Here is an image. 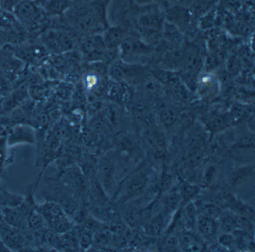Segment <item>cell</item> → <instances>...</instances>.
Segmentation results:
<instances>
[{
    "mask_svg": "<svg viewBox=\"0 0 255 252\" xmlns=\"http://www.w3.org/2000/svg\"><path fill=\"white\" fill-rule=\"evenodd\" d=\"M237 146L238 148H254L255 146V136L250 132H245L242 134L237 141Z\"/></svg>",
    "mask_w": 255,
    "mask_h": 252,
    "instance_id": "obj_32",
    "label": "cell"
},
{
    "mask_svg": "<svg viewBox=\"0 0 255 252\" xmlns=\"http://www.w3.org/2000/svg\"><path fill=\"white\" fill-rule=\"evenodd\" d=\"M156 0H134L135 4L140 7H147L153 4Z\"/></svg>",
    "mask_w": 255,
    "mask_h": 252,
    "instance_id": "obj_41",
    "label": "cell"
},
{
    "mask_svg": "<svg viewBox=\"0 0 255 252\" xmlns=\"http://www.w3.org/2000/svg\"><path fill=\"white\" fill-rule=\"evenodd\" d=\"M213 220L214 219H210V218L207 217L204 215L200 216L197 223H198V230L203 235L209 237V236L213 235L214 234L216 225H215Z\"/></svg>",
    "mask_w": 255,
    "mask_h": 252,
    "instance_id": "obj_25",
    "label": "cell"
},
{
    "mask_svg": "<svg viewBox=\"0 0 255 252\" xmlns=\"http://www.w3.org/2000/svg\"><path fill=\"white\" fill-rule=\"evenodd\" d=\"M147 67L141 64L122 61H114L109 69V73L116 81L133 80L147 73Z\"/></svg>",
    "mask_w": 255,
    "mask_h": 252,
    "instance_id": "obj_6",
    "label": "cell"
},
{
    "mask_svg": "<svg viewBox=\"0 0 255 252\" xmlns=\"http://www.w3.org/2000/svg\"><path fill=\"white\" fill-rule=\"evenodd\" d=\"M203 210H204V216H207L210 219H216L221 215L220 208L214 204H207Z\"/></svg>",
    "mask_w": 255,
    "mask_h": 252,
    "instance_id": "obj_34",
    "label": "cell"
},
{
    "mask_svg": "<svg viewBox=\"0 0 255 252\" xmlns=\"http://www.w3.org/2000/svg\"><path fill=\"white\" fill-rule=\"evenodd\" d=\"M135 142L132 137H125L121 141V145L124 149H132L135 146Z\"/></svg>",
    "mask_w": 255,
    "mask_h": 252,
    "instance_id": "obj_38",
    "label": "cell"
},
{
    "mask_svg": "<svg viewBox=\"0 0 255 252\" xmlns=\"http://www.w3.org/2000/svg\"><path fill=\"white\" fill-rule=\"evenodd\" d=\"M181 201L182 198L180 192L176 191L171 192L165 200V207L167 210L171 212L177 210Z\"/></svg>",
    "mask_w": 255,
    "mask_h": 252,
    "instance_id": "obj_30",
    "label": "cell"
},
{
    "mask_svg": "<svg viewBox=\"0 0 255 252\" xmlns=\"http://www.w3.org/2000/svg\"><path fill=\"white\" fill-rule=\"evenodd\" d=\"M216 174V168L214 165L208 166L203 174V180L206 183L213 181Z\"/></svg>",
    "mask_w": 255,
    "mask_h": 252,
    "instance_id": "obj_35",
    "label": "cell"
},
{
    "mask_svg": "<svg viewBox=\"0 0 255 252\" xmlns=\"http://www.w3.org/2000/svg\"><path fill=\"white\" fill-rule=\"evenodd\" d=\"M221 228L225 233H231L237 227V219L229 213L221 214Z\"/></svg>",
    "mask_w": 255,
    "mask_h": 252,
    "instance_id": "obj_28",
    "label": "cell"
},
{
    "mask_svg": "<svg viewBox=\"0 0 255 252\" xmlns=\"http://www.w3.org/2000/svg\"><path fill=\"white\" fill-rule=\"evenodd\" d=\"M41 41L46 49L54 53H62L71 50L77 45V40L71 34L55 31L46 33Z\"/></svg>",
    "mask_w": 255,
    "mask_h": 252,
    "instance_id": "obj_9",
    "label": "cell"
},
{
    "mask_svg": "<svg viewBox=\"0 0 255 252\" xmlns=\"http://www.w3.org/2000/svg\"><path fill=\"white\" fill-rule=\"evenodd\" d=\"M27 227L28 229L32 231H40L44 228H48L44 218L35 207L32 209L28 218Z\"/></svg>",
    "mask_w": 255,
    "mask_h": 252,
    "instance_id": "obj_23",
    "label": "cell"
},
{
    "mask_svg": "<svg viewBox=\"0 0 255 252\" xmlns=\"http://www.w3.org/2000/svg\"><path fill=\"white\" fill-rule=\"evenodd\" d=\"M215 1L216 0H194L192 1V9H190L193 15L202 16L213 7Z\"/></svg>",
    "mask_w": 255,
    "mask_h": 252,
    "instance_id": "obj_26",
    "label": "cell"
},
{
    "mask_svg": "<svg viewBox=\"0 0 255 252\" xmlns=\"http://www.w3.org/2000/svg\"><path fill=\"white\" fill-rule=\"evenodd\" d=\"M35 207L44 218L47 227L56 232L64 234L71 231L75 225L74 219L54 201H45L42 204L36 203Z\"/></svg>",
    "mask_w": 255,
    "mask_h": 252,
    "instance_id": "obj_2",
    "label": "cell"
},
{
    "mask_svg": "<svg viewBox=\"0 0 255 252\" xmlns=\"http://www.w3.org/2000/svg\"><path fill=\"white\" fill-rule=\"evenodd\" d=\"M41 192L45 201H54L59 204L73 219L78 214L81 202L58 176L45 177L44 186Z\"/></svg>",
    "mask_w": 255,
    "mask_h": 252,
    "instance_id": "obj_1",
    "label": "cell"
},
{
    "mask_svg": "<svg viewBox=\"0 0 255 252\" xmlns=\"http://www.w3.org/2000/svg\"><path fill=\"white\" fill-rule=\"evenodd\" d=\"M36 143L35 132L31 127L28 125H17L14 127L9 135L8 143L9 146H17L18 144H35Z\"/></svg>",
    "mask_w": 255,
    "mask_h": 252,
    "instance_id": "obj_13",
    "label": "cell"
},
{
    "mask_svg": "<svg viewBox=\"0 0 255 252\" xmlns=\"http://www.w3.org/2000/svg\"><path fill=\"white\" fill-rule=\"evenodd\" d=\"M126 35V31L122 27L113 26L105 31L103 38L107 49L117 50Z\"/></svg>",
    "mask_w": 255,
    "mask_h": 252,
    "instance_id": "obj_17",
    "label": "cell"
},
{
    "mask_svg": "<svg viewBox=\"0 0 255 252\" xmlns=\"http://www.w3.org/2000/svg\"><path fill=\"white\" fill-rule=\"evenodd\" d=\"M229 125L227 115L213 113L207 117L206 126L207 130L213 134L220 132L226 129Z\"/></svg>",
    "mask_w": 255,
    "mask_h": 252,
    "instance_id": "obj_20",
    "label": "cell"
},
{
    "mask_svg": "<svg viewBox=\"0 0 255 252\" xmlns=\"http://www.w3.org/2000/svg\"><path fill=\"white\" fill-rule=\"evenodd\" d=\"M163 3H166L168 5L169 4H173V3L175 2L176 0H161Z\"/></svg>",
    "mask_w": 255,
    "mask_h": 252,
    "instance_id": "obj_42",
    "label": "cell"
},
{
    "mask_svg": "<svg viewBox=\"0 0 255 252\" xmlns=\"http://www.w3.org/2000/svg\"><path fill=\"white\" fill-rule=\"evenodd\" d=\"M161 36L165 41L171 45L173 48L181 47L185 43L184 33L174 24L166 20L164 24Z\"/></svg>",
    "mask_w": 255,
    "mask_h": 252,
    "instance_id": "obj_15",
    "label": "cell"
},
{
    "mask_svg": "<svg viewBox=\"0 0 255 252\" xmlns=\"http://www.w3.org/2000/svg\"><path fill=\"white\" fill-rule=\"evenodd\" d=\"M129 109L131 113L141 120L152 113L151 103L148 98L142 95H134L129 101Z\"/></svg>",
    "mask_w": 255,
    "mask_h": 252,
    "instance_id": "obj_16",
    "label": "cell"
},
{
    "mask_svg": "<svg viewBox=\"0 0 255 252\" xmlns=\"http://www.w3.org/2000/svg\"><path fill=\"white\" fill-rule=\"evenodd\" d=\"M165 22V13L162 10L154 9L141 15L138 25L141 33L147 37H152L162 34Z\"/></svg>",
    "mask_w": 255,
    "mask_h": 252,
    "instance_id": "obj_7",
    "label": "cell"
},
{
    "mask_svg": "<svg viewBox=\"0 0 255 252\" xmlns=\"http://www.w3.org/2000/svg\"><path fill=\"white\" fill-rule=\"evenodd\" d=\"M219 242L222 246H229L232 244L233 237L229 233H225L219 237Z\"/></svg>",
    "mask_w": 255,
    "mask_h": 252,
    "instance_id": "obj_39",
    "label": "cell"
},
{
    "mask_svg": "<svg viewBox=\"0 0 255 252\" xmlns=\"http://www.w3.org/2000/svg\"><path fill=\"white\" fill-rule=\"evenodd\" d=\"M116 177V167L114 163L107 157L103 158L97 167V178L103 190L110 194L113 191Z\"/></svg>",
    "mask_w": 255,
    "mask_h": 252,
    "instance_id": "obj_10",
    "label": "cell"
},
{
    "mask_svg": "<svg viewBox=\"0 0 255 252\" xmlns=\"http://www.w3.org/2000/svg\"><path fill=\"white\" fill-rule=\"evenodd\" d=\"M171 180V176L168 175V174H165V175L162 176L160 181V187L163 189H166L169 186Z\"/></svg>",
    "mask_w": 255,
    "mask_h": 252,
    "instance_id": "obj_40",
    "label": "cell"
},
{
    "mask_svg": "<svg viewBox=\"0 0 255 252\" xmlns=\"http://www.w3.org/2000/svg\"><path fill=\"white\" fill-rule=\"evenodd\" d=\"M124 218L129 226H136L141 221V210L137 206H131L125 210Z\"/></svg>",
    "mask_w": 255,
    "mask_h": 252,
    "instance_id": "obj_24",
    "label": "cell"
},
{
    "mask_svg": "<svg viewBox=\"0 0 255 252\" xmlns=\"http://www.w3.org/2000/svg\"><path fill=\"white\" fill-rule=\"evenodd\" d=\"M218 79L211 73H200L197 82L196 91L204 99L214 98L219 92Z\"/></svg>",
    "mask_w": 255,
    "mask_h": 252,
    "instance_id": "obj_12",
    "label": "cell"
},
{
    "mask_svg": "<svg viewBox=\"0 0 255 252\" xmlns=\"http://www.w3.org/2000/svg\"><path fill=\"white\" fill-rule=\"evenodd\" d=\"M180 243L182 246H185V247H192L195 246V239L192 237V235L189 234H183L180 239Z\"/></svg>",
    "mask_w": 255,
    "mask_h": 252,
    "instance_id": "obj_37",
    "label": "cell"
},
{
    "mask_svg": "<svg viewBox=\"0 0 255 252\" xmlns=\"http://www.w3.org/2000/svg\"><path fill=\"white\" fill-rule=\"evenodd\" d=\"M254 172V168L252 167H240L234 170L230 174L229 183L231 186L237 185L244 181L247 177H250Z\"/></svg>",
    "mask_w": 255,
    "mask_h": 252,
    "instance_id": "obj_22",
    "label": "cell"
},
{
    "mask_svg": "<svg viewBox=\"0 0 255 252\" xmlns=\"http://www.w3.org/2000/svg\"><path fill=\"white\" fill-rule=\"evenodd\" d=\"M23 201V195L10 192L0 182V208L17 207L20 205Z\"/></svg>",
    "mask_w": 255,
    "mask_h": 252,
    "instance_id": "obj_18",
    "label": "cell"
},
{
    "mask_svg": "<svg viewBox=\"0 0 255 252\" xmlns=\"http://www.w3.org/2000/svg\"><path fill=\"white\" fill-rule=\"evenodd\" d=\"M103 23V10L101 7L81 9L76 12L73 19L74 26L83 32H95Z\"/></svg>",
    "mask_w": 255,
    "mask_h": 252,
    "instance_id": "obj_4",
    "label": "cell"
},
{
    "mask_svg": "<svg viewBox=\"0 0 255 252\" xmlns=\"http://www.w3.org/2000/svg\"><path fill=\"white\" fill-rule=\"evenodd\" d=\"M199 192V188L197 186L191 184L183 185L180 193L181 195L182 201L185 204L189 203L194 197L196 196Z\"/></svg>",
    "mask_w": 255,
    "mask_h": 252,
    "instance_id": "obj_29",
    "label": "cell"
},
{
    "mask_svg": "<svg viewBox=\"0 0 255 252\" xmlns=\"http://www.w3.org/2000/svg\"><path fill=\"white\" fill-rule=\"evenodd\" d=\"M80 43L82 54L89 61H102L111 52L116 51L107 49L103 35L99 34H89L84 37Z\"/></svg>",
    "mask_w": 255,
    "mask_h": 252,
    "instance_id": "obj_5",
    "label": "cell"
},
{
    "mask_svg": "<svg viewBox=\"0 0 255 252\" xmlns=\"http://www.w3.org/2000/svg\"><path fill=\"white\" fill-rule=\"evenodd\" d=\"M65 7H68V2L65 0H53L49 7L52 11L60 12L62 11Z\"/></svg>",
    "mask_w": 255,
    "mask_h": 252,
    "instance_id": "obj_36",
    "label": "cell"
},
{
    "mask_svg": "<svg viewBox=\"0 0 255 252\" xmlns=\"http://www.w3.org/2000/svg\"><path fill=\"white\" fill-rule=\"evenodd\" d=\"M164 225H165V222H164L163 217L162 215L160 216L159 215L150 222H147L145 227L146 232L150 235H160L163 230Z\"/></svg>",
    "mask_w": 255,
    "mask_h": 252,
    "instance_id": "obj_27",
    "label": "cell"
},
{
    "mask_svg": "<svg viewBox=\"0 0 255 252\" xmlns=\"http://www.w3.org/2000/svg\"><path fill=\"white\" fill-rule=\"evenodd\" d=\"M202 52L201 49L190 43L183 45L181 64L178 72L199 75L203 67Z\"/></svg>",
    "mask_w": 255,
    "mask_h": 252,
    "instance_id": "obj_8",
    "label": "cell"
},
{
    "mask_svg": "<svg viewBox=\"0 0 255 252\" xmlns=\"http://www.w3.org/2000/svg\"><path fill=\"white\" fill-rule=\"evenodd\" d=\"M153 50V46L143 40L141 36L128 34L118 49L121 59L129 63H135L148 56Z\"/></svg>",
    "mask_w": 255,
    "mask_h": 252,
    "instance_id": "obj_3",
    "label": "cell"
},
{
    "mask_svg": "<svg viewBox=\"0 0 255 252\" xmlns=\"http://www.w3.org/2000/svg\"><path fill=\"white\" fill-rule=\"evenodd\" d=\"M148 180V176L146 173H138L128 182L127 193L129 196L141 193L147 186Z\"/></svg>",
    "mask_w": 255,
    "mask_h": 252,
    "instance_id": "obj_19",
    "label": "cell"
},
{
    "mask_svg": "<svg viewBox=\"0 0 255 252\" xmlns=\"http://www.w3.org/2000/svg\"><path fill=\"white\" fill-rule=\"evenodd\" d=\"M245 113V109L240 104H235L231 107V111L227 114L229 123L238 122L242 119Z\"/></svg>",
    "mask_w": 255,
    "mask_h": 252,
    "instance_id": "obj_31",
    "label": "cell"
},
{
    "mask_svg": "<svg viewBox=\"0 0 255 252\" xmlns=\"http://www.w3.org/2000/svg\"><path fill=\"white\" fill-rule=\"evenodd\" d=\"M185 216L189 225H193L196 223V210L192 203L186 205L185 208Z\"/></svg>",
    "mask_w": 255,
    "mask_h": 252,
    "instance_id": "obj_33",
    "label": "cell"
},
{
    "mask_svg": "<svg viewBox=\"0 0 255 252\" xmlns=\"http://www.w3.org/2000/svg\"><path fill=\"white\" fill-rule=\"evenodd\" d=\"M164 13L165 20L174 24L183 33L189 29L194 16L190 9L180 5L169 6Z\"/></svg>",
    "mask_w": 255,
    "mask_h": 252,
    "instance_id": "obj_11",
    "label": "cell"
},
{
    "mask_svg": "<svg viewBox=\"0 0 255 252\" xmlns=\"http://www.w3.org/2000/svg\"><path fill=\"white\" fill-rule=\"evenodd\" d=\"M156 118L159 123L163 125L164 128H171L175 125L178 120V108L174 104L168 102H162L156 107Z\"/></svg>",
    "mask_w": 255,
    "mask_h": 252,
    "instance_id": "obj_14",
    "label": "cell"
},
{
    "mask_svg": "<svg viewBox=\"0 0 255 252\" xmlns=\"http://www.w3.org/2000/svg\"><path fill=\"white\" fill-rule=\"evenodd\" d=\"M204 159V151L202 146H194L188 149L186 155V161L191 168L199 167Z\"/></svg>",
    "mask_w": 255,
    "mask_h": 252,
    "instance_id": "obj_21",
    "label": "cell"
}]
</instances>
